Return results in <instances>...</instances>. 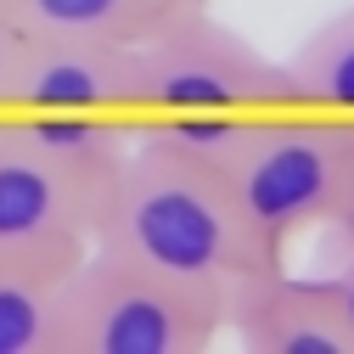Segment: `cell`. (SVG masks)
I'll return each instance as SVG.
<instances>
[{
  "instance_id": "cell-1",
  "label": "cell",
  "mask_w": 354,
  "mask_h": 354,
  "mask_svg": "<svg viewBox=\"0 0 354 354\" xmlns=\"http://www.w3.org/2000/svg\"><path fill=\"white\" fill-rule=\"evenodd\" d=\"M96 248L186 287L214 309H225L248 276L287 264V253L253 231L225 174L152 136L129 141L113 174Z\"/></svg>"
},
{
  "instance_id": "cell-5",
  "label": "cell",
  "mask_w": 354,
  "mask_h": 354,
  "mask_svg": "<svg viewBox=\"0 0 354 354\" xmlns=\"http://www.w3.org/2000/svg\"><path fill=\"white\" fill-rule=\"evenodd\" d=\"M107 192L113 180L62 163L0 107V264L68 270L96 248Z\"/></svg>"
},
{
  "instance_id": "cell-13",
  "label": "cell",
  "mask_w": 354,
  "mask_h": 354,
  "mask_svg": "<svg viewBox=\"0 0 354 354\" xmlns=\"http://www.w3.org/2000/svg\"><path fill=\"white\" fill-rule=\"evenodd\" d=\"M337 231H343V242H354V208H348V219H343Z\"/></svg>"
},
{
  "instance_id": "cell-10",
  "label": "cell",
  "mask_w": 354,
  "mask_h": 354,
  "mask_svg": "<svg viewBox=\"0 0 354 354\" xmlns=\"http://www.w3.org/2000/svg\"><path fill=\"white\" fill-rule=\"evenodd\" d=\"M62 270L0 264V354H57Z\"/></svg>"
},
{
  "instance_id": "cell-11",
  "label": "cell",
  "mask_w": 354,
  "mask_h": 354,
  "mask_svg": "<svg viewBox=\"0 0 354 354\" xmlns=\"http://www.w3.org/2000/svg\"><path fill=\"white\" fill-rule=\"evenodd\" d=\"M17 62H23V28L6 17V6H0V107L12 102V79H17Z\"/></svg>"
},
{
  "instance_id": "cell-9",
  "label": "cell",
  "mask_w": 354,
  "mask_h": 354,
  "mask_svg": "<svg viewBox=\"0 0 354 354\" xmlns=\"http://www.w3.org/2000/svg\"><path fill=\"white\" fill-rule=\"evenodd\" d=\"M287 79L304 107L354 118V6L332 12L315 34L298 39V51L287 57Z\"/></svg>"
},
{
  "instance_id": "cell-2",
  "label": "cell",
  "mask_w": 354,
  "mask_h": 354,
  "mask_svg": "<svg viewBox=\"0 0 354 354\" xmlns=\"http://www.w3.org/2000/svg\"><path fill=\"white\" fill-rule=\"evenodd\" d=\"M219 174L253 231L287 253V242L309 231H337L354 208V118L304 102L259 113L242 124Z\"/></svg>"
},
{
  "instance_id": "cell-3",
  "label": "cell",
  "mask_w": 354,
  "mask_h": 354,
  "mask_svg": "<svg viewBox=\"0 0 354 354\" xmlns=\"http://www.w3.org/2000/svg\"><path fill=\"white\" fill-rule=\"evenodd\" d=\"M219 332L225 309L107 248H91L62 270L57 354H203Z\"/></svg>"
},
{
  "instance_id": "cell-6",
  "label": "cell",
  "mask_w": 354,
  "mask_h": 354,
  "mask_svg": "<svg viewBox=\"0 0 354 354\" xmlns=\"http://www.w3.org/2000/svg\"><path fill=\"white\" fill-rule=\"evenodd\" d=\"M141 68L136 46L113 39H23L6 113H91L136 124Z\"/></svg>"
},
{
  "instance_id": "cell-4",
  "label": "cell",
  "mask_w": 354,
  "mask_h": 354,
  "mask_svg": "<svg viewBox=\"0 0 354 354\" xmlns=\"http://www.w3.org/2000/svg\"><path fill=\"white\" fill-rule=\"evenodd\" d=\"M141 68V118H259L292 107L287 62L264 57L248 34L225 28L208 6L169 17L147 39H136Z\"/></svg>"
},
{
  "instance_id": "cell-12",
  "label": "cell",
  "mask_w": 354,
  "mask_h": 354,
  "mask_svg": "<svg viewBox=\"0 0 354 354\" xmlns=\"http://www.w3.org/2000/svg\"><path fill=\"white\" fill-rule=\"evenodd\" d=\"M332 292H337V309H343V326L354 337V242H343V264L332 270Z\"/></svg>"
},
{
  "instance_id": "cell-8",
  "label": "cell",
  "mask_w": 354,
  "mask_h": 354,
  "mask_svg": "<svg viewBox=\"0 0 354 354\" xmlns=\"http://www.w3.org/2000/svg\"><path fill=\"white\" fill-rule=\"evenodd\" d=\"M23 39H113L136 46L169 17H180L208 0H0Z\"/></svg>"
},
{
  "instance_id": "cell-7",
  "label": "cell",
  "mask_w": 354,
  "mask_h": 354,
  "mask_svg": "<svg viewBox=\"0 0 354 354\" xmlns=\"http://www.w3.org/2000/svg\"><path fill=\"white\" fill-rule=\"evenodd\" d=\"M225 332L248 354H354L332 276H287L281 264L248 276L225 304Z\"/></svg>"
}]
</instances>
